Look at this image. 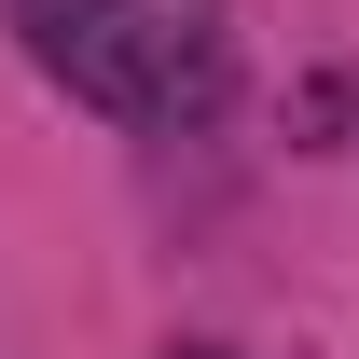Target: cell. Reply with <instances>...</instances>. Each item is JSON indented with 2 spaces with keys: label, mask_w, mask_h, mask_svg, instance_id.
<instances>
[{
  "label": "cell",
  "mask_w": 359,
  "mask_h": 359,
  "mask_svg": "<svg viewBox=\"0 0 359 359\" xmlns=\"http://www.w3.org/2000/svg\"><path fill=\"white\" fill-rule=\"evenodd\" d=\"M166 359H235V346H166Z\"/></svg>",
  "instance_id": "cell-2"
},
{
  "label": "cell",
  "mask_w": 359,
  "mask_h": 359,
  "mask_svg": "<svg viewBox=\"0 0 359 359\" xmlns=\"http://www.w3.org/2000/svg\"><path fill=\"white\" fill-rule=\"evenodd\" d=\"M28 42L69 97H97L111 125H194L222 111V28L208 0H14Z\"/></svg>",
  "instance_id": "cell-1"
}]
</instances>
